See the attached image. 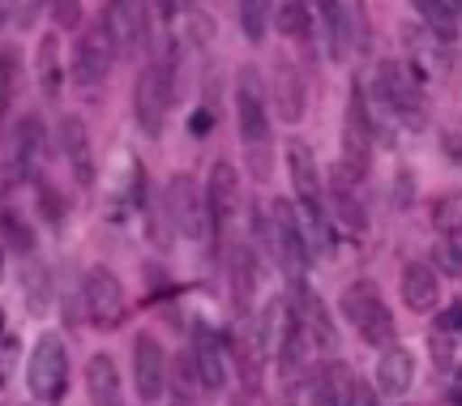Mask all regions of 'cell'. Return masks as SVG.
I'll list each match as a JSON object with an SVG mask.
<instances>
[{"mask_svg": "<svg viewBox=\"0 0 462 406\" xmlns=\"http://www.w3.org/2000/svg\"><path fill=\"white\" fill-rule=\"evenodd\" d=\"M0 274H5V244H0Z\"/></svg>", "mask_w": 462, "mask_h": 406, "instance_id": "39", "label": "cell"}, {"mask_svg": "<svg viewBox=\"0 0 462 406\" xmlns=\"http://www.w3.org/2000/svg\"><path fill=\"white\" fill-rule=\"evenodd\" d=\"M236 14H240V31L248 43H262L270 31V0H236Z\"/></svg>", "mask_w": 462, "mask_h": 406, "instance_id": "27", "label": "cell"}, {"mask_svg": "<svg viewBox=\"0 0 462 406\" xmlns=\"http://www.w3.org/2000/svg\"><path fill=\"white\" fill-rule=\"evenodd\" d=\"M9 17H14V0H0V26H5Z\"/></svg>", "mask_w": 462, "mask_h": 406, "instance_id": "38", "label": "cell"}, {"mask_svg": "<svg viewBox=\"0 0 462 406\" xmlns=\"http://www.w3.org/2000/svg\"><path fill=\"white\" fill-rule=\"evenodd\" d=\"M86 393H90V406H125V390H120V373H116L112 355H90Z\"/></svg>", "mask_w": 462, "mask_h": 406, "instance_id": "19", "label": "cell"}, {"mask_svg": "<svg viewBox=\"0 0 462 406\" xmlns=\"http://www.w3.org/2000/svg\"><path fill=\"white\" fill-rule=\"evenodd\" d=\"M346 406H377V390L368 385V381H360L356 376V385H351V402Z\"/></svg>", "mask_w": 462, "mask_h": 406, "instance_id": "35", "label": "cell"}, {"mask_svg": "<svg viewBox=\"0 0 462 406\" xmlns=\"http://www.w3.org/2000/svg\"><path fill=\"white\" fill-rule=\"evenodd\" d=\"M0 334H5V309H0Z\"/></svg>", "mask_w": 462, "mask_h": 406, "instance_id": "40", "label": "cell"}, {"mask_svg": "<svg viewBox=\"0 0 462 406\" xmlns=\"http://www.w3.org/2000/svg\"><path fill=\"white\" fill-rule=\"evenodd\" d=\"M441 150L449 154V162L462 167V133H446V137H441Z\"/></svg>", "mask_w": 462, "mask_h": 406, "instance_id": "36", "label": "cell"}, {"mask_svg": "<svg viewBox=\"0 0 462 406\" xmlns=\"http://www.w3.org/2000/svg\"><path fill=\"white\" fill-rule=\"evenodd\" d=\"M210 125H215V115H210V112H198L193 120H189V129H193V133H206Z\"/></svg>", "mask_w": 462, "mask_h": 406, "instance_id": "37", "label": "cell"}, {"mask_svg": "<svg viewBox=\"0 0 462 406\" xmlns=\"http://www.w3.org/2000/svg\"><path fill=\"white\" fill-rule=\"evenodd\" d=\"M167 218L176 223V231H180L184 240H210L218 227L206 193L189 176H176L167 184Z\"/></svg>", "mask_w": 462, "mask_h": 406, "instance_id": "5", "label": "cell"}, {"mask_svg": "<svg viewBox=\"0 0 462 406\" xmlns=\"http://www.w3.org/2000/svg\"><path fill=\"white\" fill-rule=\"evenodd\" d=\"M0 240H9L17 253H26V248H31V227H26L17 214H5V218H0Z\"/></svg>", "mask_w": 462, "mask_h": 406, "instance_id": "32", "label": "cell"}, {"mask_svg": "<svg viewBox=\"0 0 462 406\" xmlns=\"http://www.w3.org/2000/svg\"><path fill=\"white\" fill-rule=\"evenodd\" d=\"M377 98L402 120V125L424 129V120H429V112H424V90H420V78H415L407 65L385 60V65L377 69Z\"/></svg>", "mask_w": 462, "mask_h": 406, "instance_id": "4", "label": "cell"}, {"mask_svg": "<svg viewBox=\"0 0 462 406\" xmlns=\"http://www.w3.org/2000/svg\"><path fill=\"white\" fill-rule=\"evenodd\" d=\"M167 393H171V406H198L201 398V376L193 368V355L180 351V355L167 364Z\"/></svg>", "mask_w": 462, "mask_h": 406, "instance_id": "21", "label": "cell"}, {"mask_svg": "<svg viewBox=\"0 0 462 406\" xmlns=\"http://www.w3.org/2000/svg\"><path fill=\"white\" fill-rule=\"evenodd\" d=\"M270 253L300 282L304 265H309V235L300 227V214L291 201H270Z\"/></svg>", "mask_w": 462, "mask_h": 406, "instance_id": "6", "label": "cell"}, {"mask_svg": "<svg viewBox=\"0 0 462 406\" xmlns=\"http://www.w3.org/2000/svg\"><path fill=\"white\" fill-rule=\"evenodd\" d=\"M338 309H343V317L356 325V334L368 346H390L394 342V312L385 309V300H381L373 282H351Z\"/></svg>", "mask_w": 462, "mask_h": 406, "instance_id": "3", "label": "cell"}, {"mask_svg": "<svg viewBox=\"0 0 462 406\" xmlns=\"http://www.w3.org/2000/svg\"><path fill=\"white\" fill-rule=\"evenodd\" d=\"M82 304H86L90 325H99V329H116V325L129 317V300H125L120 278H116L112 270H103V265H95V270L82 278Z\"/></svg>", "mask_w": 462, "mask_h": 406, "instance_id": "7", "label": "cell"}, {"mask_svg": "<svg viewBox=\"0 0 462 406\" xmlns=\"http://www.w3.org/2000/svg\"><path fill=\"white\" fill-rule=\"evenodd\" d=\"M48 9L60 31H78L82 26V0H48Z\"/></svg>", "mask_w": 462, "mask_h": 406, "instance_id": "31", "label": "cell"}, {"mask_svg": "<svg viewBox=\"0 0 462 406\" xmlns=\"http://www.w3.org/2000/svg\"><path fill=\"white\" fill-rule=\"evenodd\" d=\"M189 355H193V368H198V376H201V393H210V398L223 393V385H227V364H223V346H218V338L210 329H198V334H193Z\"/></svg>", "mask_w": 462, "mask_h": 406, "instance_id": "15", "label": "cell"}, {"mask_svg": "<svg viewBox=\"0 0 462 406\" xmlns=\"http://www.w3.org/2000/svg\"><path fill=\"white\" fill-rule=\"evenodd\" d=\"M330 201H334V218L346 231H364L368 227V210H364L360 197V171H351L346 162H338L330 176Z\"/></svg>", "mask_w": 462, "mask_h": 406, "instance_id": "13", "label": "cell"}, {"mask_svg": "<svg viewBox=\"0 0 462 406\" xmlns=\"http://www.w3.org/2000/svg\"><path fill=\"white\" fill-rule=\"evenodd\" d=\"M274 103H279V115L287 125H296L300 115H304V81H300L291 60L274 65Z\"/></svg>", "mask_w": 462, "mask_h": 406, "instance_id": "20", "label": "cell"}, {"mask_svg": "<svg viewBox=\"0 0 462 406\" xmlns=\"http://www.w3.org/2000/svg\"><path fill=\"white\" fill-rule=\"evenodd\" d=\"M351 385H356V376L346 373V364H326L321 376L313 381V406H346Z\"/></svg>", "mask_w": 462, "mask_h": 406, "instance_id": "22", "label": "cell"}, {"mask_svg": "<svg viewBox=\"0 0 462 406\" xmlns=\"http://www.w3.org/2000/svg\"><path fill=\"white\" fill-rule=\"evenodd\" d=\"M99 22L112 39L116 56H133L146 43V0H112Z\"/></svg>", "mask_w": 462, "mask_h": 406, "instance_id": "9", "label": "cell"}, {"mask_svg": "<svg viewBox=\"0 0 462 406\" xmlns=\"http://www.w3.org/2000/svg\"><path fill=\"white\" fill-rule=\"evenodd\" d=\"M48 0H14V22L22 26V31H31L34 17H39V9H43Z\"/></svg>", "mask_w": 462, "mask_h": 406, "instance_id": "34", "label": "cell"}, {"mask_svg": "<svg viewBox=\"0 0 462 406\" xmlns=\"http://www.w3.org/2000/svg\"><path fill=\"white\" fill-rule=\"evenodd\" d=\"M236 120H240V137L248 142V150H262L265 137H270V115H265L262 81L253 69H245L240 86H236Z\"/></svg>", "mask_w": 462, "mask_h": 406, "instance_id": "11", "label": "cell"}, {"mask_svg": "<svg viewBox=\"0 0 462 406\" xmlns=\"http://www.w3.org/2000/svg\"><path fill=\"white\" fill-rule=\"evenodd\" d=\"M287 171L296 184V206L304 214V235L317 253H334L330 240V218H326V197H321V176H317L313 150L304 142H287Z\"/></svg>", "mask_w": 462, "mask_h": 406, "instance_id": "1", "label": "cell"}, {"mask_svg": "<svg viewBox=\"0 0 462 406\" xmlns=\"http://www.w3.org/2000/svg\"><path fill=\"white\" fill-rule=\"evenodd\" d=\"M415 9H420L424 26H429L441 43H454V39H458V5H454V0H415Z\"/></svg>", "mask_w": 462, "mask_h": 406, "instance_id": "24", "label": "cell"}, {"mask_svg": "<svg viewBox=\"0 0 462 406\" xmlns=\"http://www.w3.org/2000/svg\"><path fill=\"white\" fill-rule=\"evenodd\" d=\"M415 385V355L407 346H381V359H377V385L373 390L385 393V398H402V393Z\"/></svg>", "mask_w": 462, "mask_h": 406, "instance_id": "14", "label": "cell"}, {"mask_svg": "<svg viewBox=\"0 0 462 406\" xmlns=\"http://www.w3.org/2000/svg\"><path fill=\"white\" fill-rule=\"evenodd\" d=\"M270 17L279 34L287 39H309V5L304 0H270Z\"/></svg>", "mask_w": 462, "mask_h": 406, "instance_id": "26", "label": "cell"}, {"mask_svg": "<svg viewBox=\"0 0 462 406\" xmlns=\"http://www.w3.org/2000/svg\"><path fill=\"white\" fill-rule=\"evenodd\" d=\"M398 291H402V304H407L411 312H432V309H437V300H441L437 270H432V265H424V261L402 265V282H398Z\"/></svg>", "mask_w": 462, "mask_h": 406, "instance_id": "17", "label": "cell"}, {"mask_svg": "<svg viewBox=\"0 0 462 406\" xmlns=\"http://www.w3.org/2000/svg\"><path fill=\"white\" fill-rule=\"evenodd\" d=\"M171 107V78L163 65H146V73L137 78L133 90V115H137V129L146 137H163V120Z\"/></svg>", "mask_w": 462, "mask_h": 406, "instance_id": "8", "label": "cell"}, {"mask_svg": "<svg viewBox=\"0 0 462 406\" xmlns=\"http://www.w3.org/2000/svg\"><path fill=\"white\" fill-rule=\"evenodd\" d=\"M133 385L142 402H159L167 390V355L154 334H137L133 342Z\"/></svg>", "mask_w": 462, "mask_h": 406, "instance_id": "10", "label": "cell"}, {"mask_svg": "<svg viewBox=\"0 0 462 406\" xmlns=\"http://www.w3.org/2000/svg\"><path fill=\"white\" fill-rule=\"evenodd\" d=\"M206 201H210V210H215V223H218V227H223L231 214L240 210V171H236L227 159L215 162L210 184H206Z\"/></svg>", "mask_w": 462, "mask_h": 406, "instance_id": "18", "label": "cell"}, {"mask_svg": "<svg viewBox=\"0 0 462 406\" xmlns=\"http://www.w3.org/2000/svg\"><path fill=\"white\" fill-rule=\"evenodd\" d=\"M432 261H437V270H441V274L462 278V244L454 240V235L437 240V248H432Z\"/></svg>", "mask_w": 462, "mask_h": 406, "instance_id": "30", "label": "cell"}, {"mask_svg": "<svg viewBox=\"0 0 462 406\" xmlns=\"http://www.w3.org/2000/svg\"><path fill=\"white\" fill-rule=\"evenodd\" d=\"M39 150H43V125H39V115H26V120L17 125V137H14V167H17V176H31Z\"/></svg>", "mask_w": 462, "mask_h": 406, "instance_id": "25", "label": "cell"}, {"mask_svg": "<svg viewBox=\"0 0 462 406\" xmlns=\"http://www.w3.org/2000/svg\"><path fill=\"white\" fill-rule=\"evenodd\" d=\"M116 65V48L107 31H103V22L95 26H86V34L78 39V51H73V81H82V86H99Z\"/></svg>", "mask_w": 462, "mask_h": 406, "instance_id": "12", "label": "cell"}, {"mask_svg": "<svg viewBox=\"0 0 462 406\" xmlns=\"http://www.w3.org/2000/svg\"><path fill=\"white\" fill-rule=\"evenodd\" d=\"M26 385H31L34 402L56 406L69 390V351L60 334H39L26 359Z\"/></svg>", "mask_w": 462, "mask_h": 406, "instance_id": "2", "label": "cell"}, {"mask_svg": "<svg viewBox=\"0 0 462 406\" xmlns=\"http://www.w3.org/2000/svg\"><path fill=\"white\" fill-rule=\"evenodd\" d=\"M432 223H437L441 235H462V193L437 197V206H432Z\"/></svg>", "mask_w": 462, "mask_h": 406, "instance_id": "29", "label": "cell"}, {"mask_svg": "<svg viewBox=\"0 0 462 406\" xmlns=\"http://www.w3.org/2000/svg\"><path fill=\"white\" fill-rule=\"evenodd\" d=\"M60 150H65L69 171L78 176V184H95V150H90V133L78 115L60 120Z\"/></svg>", "mask_w": 462, "mask_h": 406, "instance_id": "16", "label": "cell"}, {"mask_svg": "<svg viewBox=\"0 0 462 406\" xmlns=\"http://www.w3.org/2000/svg\"><path fill=\"white\" fill-rule=\"evenodd\" d=\"M407 48L415 51V60L424 65V73H429V69L437 73V69L446 65V43L432 31H407Z\"/></svg>", "mask_w": 462, "mask_h": 406, "instance_id": "28", "label": "cell"}, {"mask_svg": "<svg viewBox=\"0 0 462 406\" xmlns=\"http://www.w3.org/2000/svg\"><path fill=\"white\" fill-rule=\"evenodd\" d=\"M34 78H39V86H43V95L48 98L60 95V86H65V69H60V39H56V34H43L39 56H34Z\"/></svg>", "mask_w": 462, "mask_h": 406, "instance_id": "23", "label": "cell"}, {"mask_svg": "<svg viewBox=\"0 0 462 406\" xmlns=\"http://www.w3.org/2000/svg\"><path fill=\"white\" fill-rule=\"evenodd\" d=\"M458 329H462V300H454V304L437 312V334H458Z\"/></svg>", "mask_w": 462, "mask_h": 406, "instance_id": "33", "label": "cell"}]
</instances>
